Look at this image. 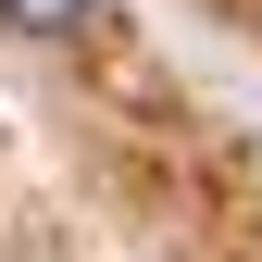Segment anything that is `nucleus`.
Returning <instances> with one entry per match:
<instances>
[{
	"label": "nucleus",
	"instance_id": "1",
	"mask_svg": "<svg viewBox=\"0 0 262 262\" xmlns=\"http://www.w3.org/2000/svg\"><path fill=\"white\" fill-rule=\"evenodd\" d=\"M0 25H25V38H75V25H100V0H0Z\"/></svg>",
	"mask_w": 262,
	"mask_h": 262
}]
</instances>
